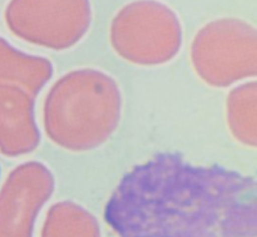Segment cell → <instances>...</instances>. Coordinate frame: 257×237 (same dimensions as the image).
<instances>
[{
    "label": "cell",
    "mask_w": 257,
    "mask_h": 237,
    "mask_svg": "<svg viewBox=\"0 0 257 237\" xmlns=\"http://www.w3.org/2000/svg\"><path fill=\"white\" fill-rule=\"evenodd\" d=\"M256 181L162 153L133 168L105 206L119 237H256Z\"/></svg>",
    "instance_id": "obj_1"
}]
</instances>
